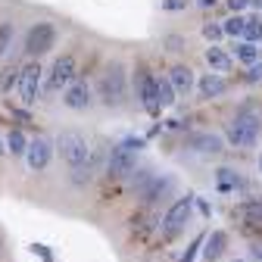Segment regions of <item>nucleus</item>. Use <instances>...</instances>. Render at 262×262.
Returning a JSON list of instances; mask_svg holds the SVG:
<instances>
[{
	"mask_svg": "<svg viewBox=\"0 0 262 262\" xmlns=\"http://www.w3.org/2000/svg\"><path fill=\"white\" fill-rule=\"evenodd\" d=\"M97 91H100V100L106 106H122L125 97H128V75H125V66L122 62H110L100 81H97Z\"/></svg>",
	"mask_w": 262,
	"mask_h": 262,
	"instance_id": "nucleus-1",
	"label": "nucleus"
},
{
	"mask_svg": "<svg viewBox=\"0 0 262 262\" xmlns=\"http://www.w3.org/2000/svg\"><path fill=\"white\" fill-rule=\"evenodd\" d=\"M56 153L62 156V162L69 169H81V166L91 162V144H88L84 135H78V131H59Z\"/></svg>",
	"mask_w": 262,
	"mask_h": 262,
	"instance_id": "nucleus-2",
	"label": "nucleus"
},
{
	"mask_svg": "<svg viewBox=\"0 0 262 262\" xmlns=\"http://www.w3.org/2000/svg\"><path fill=\"white\" fill-rule=\"evenodd\" d=\"M225 138L234 147H256V141H259V119L250 110H241L231 122H228Z\"/></svg>",
	"mask_w": 262,
	"mask_h": 262,
	"instance_id": "nucleus-3",
	"label": "nucleus"
},
{
	"mask_svg": "<svg viewBox=\"0 0 262 262\" xmlns=\"http://www.w3.org/2000/svg\"><path fill=\"white\" fill-rule=\"evenodd\" d=\"M190 212H193V196H181V200H175L166 209V215H162V241L178 237L187 228V222H190Z\"/></svg>",
	"mask_w": 262,
	"mask_h": 262,
	"instance_id": "nucleus-4",
	"label": "nucleus"
},
{
	"mask_svg": "<svg viewBox=\"0 0 262 262\" xmlns=\"http://www.w3.org/2000/svg\"><path fill=\"white\" fill-rule=\"evenodd\" d=\"M75 75H78L75 56H72V53H62V56H56L53 66H50V75H47V81H44V91H47V94H56V91H62V88H69V84L75 81Z\"/></svg>",
	"mask_w": 262,
	"mask_h": 262,
	"instance_id": "nucleus-5",
	"label": "nucleus"
},
{
	"mask_svg": "<svg viewBox=\"0 0 262 262\" xmlns=\"http://www.w3.org/2000/svg\"><path fill=\"white\" fill-rule=\"evenodd\" d=\"M25 53L28 56H44L47 50H53L56 44V25L53 22H35L25 31Z\"/></svg>",
	"mask_w": 262,
	"mask_h": 262,
	"instance_id": "nucleus-6",
	"label": "nucleus"
},
{
	"mask_svg": "<svg viewBox=\"0 0 262 262\" xmlns=\"http://www.w3.org/2000/svg\"><path fill=\"white\" fill-rule=\"evenodd\" d=\"M16 88H19L22 103H25V106H35V103H38V97H41V88H44V69H41V62L22 66Z\"/></svg>",
	"mask_w": 262,
	"mask_h": 262,
	"instance_id": "nucleus-7",
	"label": "nucleus"
},
{
	"mask_svg": "<svg viewBox=\"0 0 262 262\" xmlns=\"http://www.w3.org/2000/svg\"><path fill=\"white\" fill-rule=\"evenodd\" d=\"M135 169H138V153L131 150L128 144H119V147L110 150V159H106V175L110 178L125 181V178L135 175Z\"/></svg>",
	"mask_w": 262,
	"mask_h": 262,
	"instance_id": "nucleus-8",
	"label": "nucleus"
},
{
	"mask_svg": "<svg viewBox=\"0 0 262 262\" xmlns=\"http://www.w3.org/2000/svg\"><path fill=\"white\" fill-rule=\"evenodd\" d=\"M156 81L159 78H153L144 66L135 72V88H138V100H141V106L150 113V116H159L162 113V106H159V91H156Z\"/></svg>",
	"mask_w": 262,
	"mask_h": 262,
	"instance_id": "nucleus-9",
	"label": "nucleus"
},
{
	"mask_svg": "<svg viewBox=\"0 0 262 262\" xmlns=\"http://www.w3.org/2000/svg\"><path fill=\"white\" fill-rule=\"evenodd\" d=\"M50 159H53V144H50V141H44V138L28 141L25 162H28V169H31V172H44V169L50 166Z\"/></svg>",
	"mask_w": 262,
	"mask_h": 262,
	"instance_id": "nucleus-10",
	"label": "nucleus"
},
{
	"mask_svg": "<svg viewBox=\"0 0 262 262\" xmlns=\"http://www.w3.org/2000/svg\"><path fill=\"white\" fill-rule=\"evenodd\" d=\"M187 147L200 156H219L225 150V141L212 131H196V135H187Z\"/></svg>",
	"mask_w": 262,
	"mask_h": 262,
	"instance_id": "nucleus-11",
	"label": "nucleus"
},
{
	"mask_svg": "<svg viewBox=\"0 0 262 262\" xmlns=\"http://www.w3.org/2000/svg\"><path fill=\"white\" fill-rule=\"evenodd\" d=\"M62 103L69 106V110H88L91 106V88H88V81H72L69 88L62 91Z\"/></svg>",
	"mask_w": 262,
	"mask_h": 262,
	"instance_id": "nucleus-12",
	"label": "nucleus"
},
{
	"mask_svg": "<svg viewBox=\"0 0 262 262\" xmlns=\"http://www.w3.org/2000/svg\"><path fill=\"white\" fill-rule=\"evenodd\" d=\"M169 81H172L178 97H187L193 91V69H190V66H172V69H169Z\"/></svg>",
	"mask_w": 262,
	"mask_h": 262,
	"instance_id": "nucleus-13",
	"label": "nucleus"
},
{
	"mask_svg": "<svg viewBox=\"0 0 262 262\" xmlns=\"http://www.w3.org/2000/svg\"><path fill=\"white\" fill-rule=\"evenodd\" d=\"M225 250H228V234H225V231L206 234V241H203V259H206V262H219V259L225 256Z\"/></svg>",
	"mask_w": 262,
	"mask_h": 262,
	"instance_id": "nucleus-14",
	"label": "nucleus"
},
{
	"mask_svg": "<svg viewBox=\"0 0 262 262\" xmlns=\"http://www.w3.org/2000/svg\"><path fill=\"white\" fill-rule=\"evenodd\" d=\"M228 91V81L219 75V72H209V75H200V97L203 100H215Z\"/></svg>",
	"mask_w": 262,
	"mask_h": 262,
	"instance_id": "nucleus-15",
	"label": "nucleus"
},
{
	"mask_svg": "<svg viewBox=\"0 0 262 262\" xmlns=\"http://www.w3.org/2000/svg\"><path fill=\"white\" fill-rule=\"evenodd\" d=\"M203 56H206V66H209L212 72H219V75L231 69V53H228L225 47H219V44H209Z\"/></svg>",
	"mask_w": 262,
	"mask_h": 262,
	"instance_id": "nucleus-16",
	"label": "nucleus"
},
{
	"mask_svg": "<svg viewBox=\"0 0 262 262\" xmlns=\"http://www.w3.org/2000/svg\"><path fill=\"white\" fill-rule=\"evenodd\" d=\"M215 187H219L222 193H234V190H244L247 181H244L241 172H234V169H219V172H215Z\"/></svg>",
	"mask_w": 262,
	"mask_h": 262,
	"instance_id": "nucleus-17",
	"label": "nucleus"
},
{
	"mask_svg": "<svg viewBox=\"0 0 262 262\" xmlns=\"http://www.w3.org/2000/svg\"><path fill=\"white\" fill-rule=\"evenodd\" d=\"M231 53H234V59H237V62H244V66L259 62V47H256L253 41H234Z\"/></svg>",
	"mask_w": 262,
	"mask_h": 262,
	"instance_id": "nucleus-18",
	"label": "nucleus"
},
{
	"mask_svg": "<svg viewBox=\"0 0 262 262\" xmlns=\"http://www.w3.org/2000/svg\"><path fill=\"white\" fill-rule=\"evenodd\" d=\"M237 215L247 225H262V196H259V200H244L237 206Z\"/></svg>",
	"mask_w": 262,
	"mask_h": 262,
	"instance_id": "nucleus-19",
	"label": "nucleus"
},
{
	"mask_svg": "<svg viewBox=\"0 0 262 262\" xmlns=\"http://www.w3.org/2000/svg\"><path fill=\"white\" fill-rule=\"evenodd\" d=\"M222 28H225V35H228V38L241 41V38H244V28H247V16H244V13H231V16L222 22Z\"/></svg>",
	"mask_w": 262,
	"mask_h": 262,
	"instance_id": "nucleus-20",
	"label": "nucleus"
},
{
	"mask_svg": "<svg viewBox=\"0 0 262 262\" xmlns=\"http://www.w3.org/2000/svg\"><path fill=\"white\" fill-rule=\"evenodd\" d=\"M25 150H28V138L22 135L19 128H13L10 135H7V153H13V156H25Z\"/></svg>",
	"mask_w": 262,
	"mask_h": 262,
	"instance_id": "nucleus-21",
	"label": "nucleus"
},
{
	"mask_svg": "<svg viewBox=\"0 0 262 262\" xmlns=\"http://www.w3.org/2000/svg\"><path fill=\"white\" fill-rule=\"evenodd\" d=\"M156 91H159V106L169 110V106L175 103V97H178L175 88H172V81H169V78H159V81H156Z\"/></svg>",
	"mask_w": 262,
	"mask_h": 262,
	"instance_id": "nucleus-22",
	"label": "nucleus"
},
{
	"mask_svg": "<svg viewBox=\"0 0 262 262\" xmlns=\"http://www.w3.org/2000/svg\"><path fill=\"white\" fill-rule=\"evenodd\" d=\"M19 72H22V66H16V62H7L4 69H0V91H10L13 88V81H19Z\"/></svg>",
	"mask_w": 262,
	"mask_h": 262,
	"instance_id": "nucleus-23",
	"label": "nucleus"
},
{
	"mask_svg": "<svg viewBox=\"0 0 262 262\" xmlns=\"http://www.w3.org/2000/svg\"><path fill=\"white\" fill-rule=\"evenodd\" d=\"M241 41H253V44L262 41V16H247V28Z\"/></svg>",
	"mask_w": 262,
	"mask_h": 262,
	"instance_id": "nucleus-24",
	"label": "nucleus"
},
{
	"mask_svg": "<svg viewBox=\"0 0 262 262\" xmlns=\"http://www.w3.org/2000/svg\"><path fill=\"white\" fill-rule=\"evenodd\" d=\"M203 38H206V41H212V44H215V41H222V38H225L222 22H206V25H203Z\"/></svg>",
	"mask_w": 262,
	"mask_h": 262,
	"instance_id": "nucleus-25",
	"label": "nucleus"
},
{
	"mask_svg": "<svg viewBox=\"0 0 262 262\" xmlns=\"http://www.w3.org/2000/svg\"><path fill=\"white\" fill-rule=\"evenodd\" d=\"M13 44V25L10 22H0V56H4Z\"/></svg>",
	"mask_w": 262,
	"mask_h": 262,
	"instance_id": "nucleus-26",
	"label": "nucleus"
},
{
	"mask_svg": "<svg viewBox=\"0 0 262 262\" xmlns=\"http://www.w3.org/2000/svg\"><path fill=\"white\" fill-rule=\"evenodd\" d=\"M162 10L166 13H181V10H187V0H162Z\"/></svg>",
	"mask_w": 262,
	"mask_h": 262,
	"instance_id": "nucleus-27",
	"label": "nucleus"
},
{
	"mask_svg": "<svg viewBox=\"0 0 262 262\" xmlns=\"http://www.w3.org/2000/svg\"><path fill=\"white\" fill-rule=\"evenodd\" d=\"M247 81H250V84H253V81H262V62H253V66H250Z\"/></svg>",
	"mask_w": 262,
	"mask_h": 262,
	"instance_id": "nucleus-28",
	"label": "nucleus"
},
{
	"mask_svg": "<svg viewBox=\"0 0 262 262\" xmlns=\"http://www.w3.org/2000/svg\"><path fill=\"white\" fill-rule=\"evenodd\" d=\"M250 7V0H228V10H231V13H244Z\"/></svg>",
	"mask_w": 262,
	"mask_h": 262,
	"instance_id": "nucleus-29",
	"label": "nucleus"
},
{
	"mask_svg": "<svg viewBox=\"0 0 262 262\" xmlns=\"http://www.w3.org/2000/svg\"><path fill=\"white\" fill-rule=\"evenodd\" d=\"M250 256H253L256 262H262V244H253V247H250Z\"/></svg>",
	"mask_w": 262,
	"mask_h": 262,
	"instance_id": "nucleus-30",
	"label": "nucleus"
},
{
	"mask_svg": "<svg viewBox=\"0 0 262 262\" xmlns=\"http://www.w3.org/2000/svg\"><path fill=\"white\" fill-rule=\"evenodd\" d=\"M196 4H200V7H206V10H209V7H215V4H219V0H196Z\"/></svg>",
	"mask_w": 262,
	"mask_h": 262,
	"instance_id": "nucleus-31",
	"label": "nucleus"
},
{
	"mask_svg": "<svg viewBox=\"0 0 262 262\" xmlns=\"http://www.w3.org/2000/svg\"><path fill=\"white\" fill-rule=\"evenodd\" d=\"M7 153V138H0V156Z\"/></svg>",
	"mask_w": 262,
	"mask_h": 262,
	"instance_id": "nucleus-32",
	"label": "nucleus"
},
{
	"mask_svg": "<svg viewBox=\"0 0 262 262\" xmlns=\"http://www.w3.org/2000/svg\"><path fill=\"white\" fill-rule=\"evenodd\" d=\"M250 7H256V10H262V0H250Z\"/></svg>",
	"mask_w": 262,
	"mask_h": 262,
	"instance_id": "nucleus-33",
	"label": "nucleus"
},
{
	"mask_svg": "<svg viewBox=\"0 0 262 262\" xmlns=\"http://www.w3.org/2000/svg\"><path fill=\"white\" fill-rule=\"evenodd\" d=\"M256 166H259V172H262V153H259V162H256Z\"/></svg>",
	"mask_w": 262,
	"mask_h": 262,
	"instance_id": "nucleus-34",
	"label": "nucleus"
},
{
	"mask_svg": "<svg viewBox=\"0 0 262 262\" xmlns=\"http://www.w3.org/2000/svg\"><path fill=\"white\" fill-rule=\"evenodd\" d=\"M237 262H244V259H237Z\"/></svg>",
	"mask_w": 262,
	"mask_h": 262,
	"instance_id": "nucleus-35",
	"label": "nucleus"
}]
</instances>
